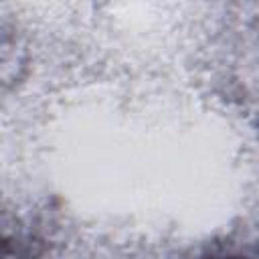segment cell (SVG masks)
<instances>
[{"mask_svg": "<svg viewBox=\"0 0 259 259\" xmlns=\"http://www.w3.org/2000/svg\"><path fill=\"white\" fill-rule=\"evenodd\" d=\"M223 259H247V257H223Z\"/></svg>", "mask_w": 259, "mask_h": 259, "instance_id": "6da1fadb", "label": "cell"}]
</instances>
